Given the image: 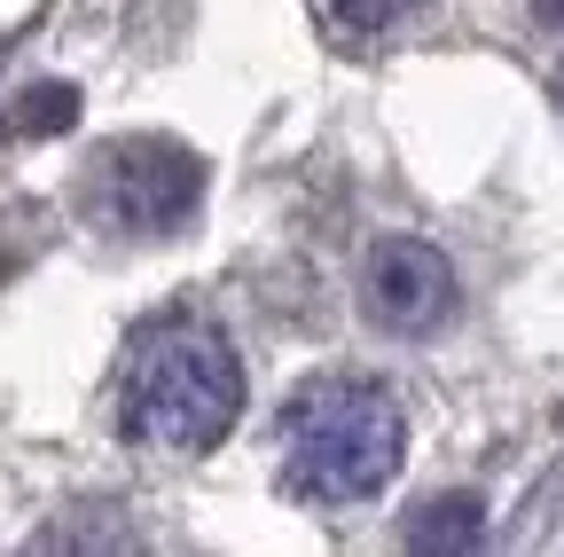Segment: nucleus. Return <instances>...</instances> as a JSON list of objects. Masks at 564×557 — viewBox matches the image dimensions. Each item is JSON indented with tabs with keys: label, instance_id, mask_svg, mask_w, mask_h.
<instances>
[{
	"label": "nucleus",
	"instance_id": "1",
	"mask_svg": "<svg viewBox=\"0 0 564 557\" xmlns=\"http://www.w3.org/2000/svg\"><path fill=\"white\" fill-rule=\"evenodd\" d=\"M243 416V362L220 322L204 314H158L126 338L118 362V425L133 448L158 456H204Z\"/></svg>",
	"mask_w": 564,
	"mask_h": 557
},
{
	"label": "nucleus",
	"instance_id": "2",
	"mask_svg": "<svg viewBox=\"0 0 564 557\" xmlns=\"http://www.w3.org/2000/svg\"><path fill=\"white\" fill-rule=\"evenodd\" d=\"M282 486L299 503H369L400 479L408 463V416L377 377H306L282 400Z\"/></svg>",
	"mask_w": 564,
	"mask_h": 557
},
{
	"label": "nucleus",
	"instance_id": "3",
	"mask_svg": "<svg viewBox=\"0 0 564 557\" xmlns=\"http://www.w3.org/2000/svg\"><path fill=\"white\" fill-rule=\"evenodd\" d=\"M79 221L95 236H118V244H158V236H181L204 204V158L173 133H118V142L87 150L79 165Z\"/></svg>",
	"mask_w": 564,
	"mask_h": 557
},
{
	"label": "nucleus",
	"instance_id": "4",
	"mask_svg": "<svg viewBox=\"0 0 564 557\" xmlns=\"http://www.w3.org/2000/svg\"><path fill=\"white\" fill-rule=\"evenodd\" d=\"M463 283L432 236H377L361 251V314L384 330V338H432L447 330Z\"/></svg>",
	"mask_w": 564,
	"mask_h": 557
},
{
	"label": "nucleus",
	"instance_id": "5",
	"mask_svg": "<svg viewBox=\"0 0 564 557\" xmlns=\"http://www.w3.org/2000/svg\"><path fill=\"white\" fill-rule=\"evenodd\" d=\"M24 557H150V542H141V526H133L118 503L87 495V503H63V511L24 542Z\"/></svg>",
	"mask_w": 564,
	"mask_h": 557
},
{
	"label": "nucleus",
	"instance_id": "6",
	"mask_svg": "<svg viewBox=\"0 0 564 557\" xmlns=\"http://www.w3.org/2000/svg\"><path fill=\"white\" fill-rule=\"evenodd\" d=\"M478 534H486V503L478 495H432V503H415L408 526H400L408 557H470Z\"/></svg>",
	"mask_w": 564,
	"mask_h": 557
},
{
	"label": "nucleus",
	"instance_id": "7",
	"mask_svg": "<svg viewBox=\"0 0 564 557\" xmlns=\"http://www.w3.org/2000/svg\"><path fill=\"white\" fill-rule=\"evenodd\" d=\"M70 118H79V95H70V87H32V95L17 103V126H24V133H63Z\"/></svg>",
	"mask_w": 564,
	"mask_h": 557
}]
</instances>
